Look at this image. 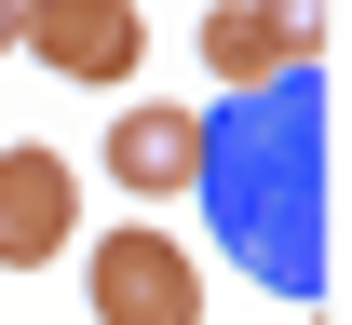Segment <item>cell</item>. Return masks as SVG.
I'll return each instance as SVG.
<instances>
[{"mask_svg": "<svg viewBox=\"0 0 352 325\" xmlns=\"http://www.w3.org/2000/svg\"><path fill=\"white\" fill-rule=\"evenodd\" d=\"M230 271L271 298H325V95L271 82V95H217L204 109V190Z\"/></svg>", "mask_w": 352, "mask_h": 325, "instance_id": "6da1fadb", "label": "cell"}, {"mask_svg": "<svg viewBox=\"0 0 352 325\" xmlns=\"http://www.w3.org/2000/svg\"><path fill=\"white\" fill-rule=\"evenodd\" d=\"M82 284H95V325H204V271H190V244L122 217V231L82 244Z\"/></svg>", "mask_w": 352, "mask_h": 325, "instance_id": "7a4b0ae2", "label": "cell"}, {"mask_svg": "<svg viewBox=\"0 0 352 325\" xmlns=\"http://www.w3.org/2000/svg\"><path fill=\"white\" fill-rule=\"evenodd\" d=\"M311 41H325V0H217V14H204V68H217V95L311 82Z\"/></svg>", "mask_w": 352, "mask_h": 325, "instance_id": "3957f363", "label": "cell"}, {"mask_svg": "<svg viewBox=\"0 0 352 325\" xmlns=\"http://www.w3.org/2000/svg\"><path fill=\"white\" fill-rule=\"evenodd\" d=\"M28 54H41L54 82H135L149 68V14L135 0H28Z\"/></svg>", "mask_w": 352, "mask_h": 325, "instance_id": "277c9868", "label": "cell"}, {"mask_svg": "<svg viewBox=\"0 0 352 325\" xmlns=\"http://www.w3.org/2000/svg\"><path fill=\"white\" fill-rule=\"evenodd\" d=\"M82 231V177L68 149H0V271H54Z\"/></svg>", "mask_w": 352, "mask_h": 325, "instance_id": "5b68a950", "label": "cell"}, {"mask_svg": "<svg viewBox=\"0 0 352 325\" xmlns=\"http://www.w3.org/2000/svg\"><path fill=\"white\" fill-rule=\"evenodd\" d=\"M109 177L135 203H163V190H204V109H109Z\"/></svg>", "mask_w": 352, "mask_h": 325, "instance_id": "8992f818", "label": "cell"}, {"mask_svg": "<svg viewBox=\"0 0 352 325\" xmlns=\"http://www.w3.org/2000/svg\"><path fill=\"white\" fill-rule=\"evenodd\" d=\"M0 54H28V0H0Z\"/></svg>", "mask_w": 352, "mask_h": 325, "instance_id": "52a82bcc", "label": "cell"}]
</instances>
